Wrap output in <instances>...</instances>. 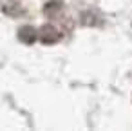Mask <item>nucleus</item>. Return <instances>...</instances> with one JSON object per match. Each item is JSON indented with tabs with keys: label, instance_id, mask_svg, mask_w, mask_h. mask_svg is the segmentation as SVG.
Returning a JSON list of instances; mask_svg holds the SVG:
<instances>
[{
	"label": "nucleus",
	"instance_id": "obj_1",
	"mask_svg": "<svg viewBox=\"0 0 132 131\" xmlns=\"http://www.w3.org/2000/svg\"><path fill=\"white\" fill-rule=\"evenodd\" d=\"M38 38H40L42 42H45V44H53V42L58 40V31H56L53 26H45V27L40 29Z\"/></svg>",
	"mask_w": 132,
	"mask_h": 131
},
{
	"label": "nucleus",
	"instance_id": "obj_2",
	"mask_svg": "<svg viewBox=\"0 0 132 131\" xmlns=\"http://www.w3.org/2000/svg\"><path fill=\"white\" fill-rule=\"evenodd\" d=\"M18 35H20V40H22V42H27V44L35 42V40L38 38V33H36L33 27H29V26L22 27V29L18 31Z\"/></svg>",
	"mask_w": 132,
	"mask_h": 131
}]
</instances>
